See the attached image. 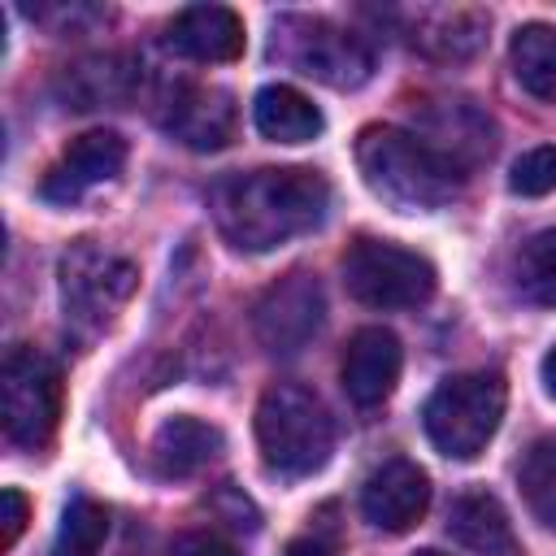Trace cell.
Listing matches in <instances>:
<instances>
[{"mask_svg": "<svg viewBox=\"0 0 556 556\" xmlns=\"http://www.w3.org/2000/svg\"><path fill=\"white\" fill-rule=\"evenodd\" d=\"M222 447H226V439H222L217 426H208V421H200L191 413H178L152 434L148 460H152V469L161 478H191L204 465H213L222 456Z\"/></svg>", "mask_w": 556, "mask_h": 556, "instance_id": "17", "label": "cell"}, {"mask_svg": "<svg viewBox=\"0 0 556 556\" xmlns=\"http://www.w3.org/2000/svg\"><path fill=\"white\" fill-rule=\"evenodd\" d=\"M517 486H521L530 517L543 530H556V439L530 443V452L517 465Z\"/></svg>", "mask_w": 556, "mask_h": 556, "instance_id": "23", "label": "cell"}, {"mask_svg": "<svg viewBox=\"0 0 556 556\" xmlns=\"http://www.w3.org/2000/svg\"><path fill=\"white\" fill-rule=\"evenodd\" d=\"M486 26H491V17H486L482 9H426V13L417 17L413 43H417L426 56L465 61V56H473V52L486 43Z\"/></svg>", "mask_w": 556, "mask_h": 556, "instance_id": "20", "label": "cell"}, {"mask_svg": "<svg viewBox=\"0 0 556 556\" xmlns=\"http://www.w3.org/2000/svg\"><path fill=\"white\" fill-rule=\"evenodd\" d=\"M513 278H517V291L530 304L556 308V226L552 230H539V235H530L521 243Z\"/></svg>", "mask_w": 556, "mask_h": 556, "instance_id": "24", "label": "cell"}, {"mask_svg": "<svg viewBox=\"0 0 556 556\" xmlns=\"http://www.w3.org/2000/svg\"><path fill=\"white\" fill-rule=\"evenodd\" d=\"M417 139L430 143L443 161H452L460 174L478 161H486L495 152V126L486 122V113L469 100H439L426 104L417 117Z\"/></svg>", "mask_w": 556, "mask_h": 556, "instance_id": "13", "label": "cell"}, {"mask_svg": "<svg viewBox=\"0 0 556 556\" xmlns=\"http://www.w3.org/2000/svg\"><path fill=\"white\" fill-rule=\"evenodd\" d=\"M356 169L365 187L395 213H430L460 191V169L400 126H365L356 135Z\"/></svg>", "mask_w": 556, "mask_h": 556, "instance_id": "2", "label": "cell"}, {"mask_svg": "<svg viewBox=\"0 0 556 556\" xmlns=\"http://www.w3.org/2000/svg\"><path fill=\"white\" fill-rule=\"evenodd\" d=\"M0 413L9 443L35 452L52 439L61 417V369L39 348H9L0 365Z\"/></svg>", "mask_w": 556, "mask_h": 556, "instance_id": "8", "label": "cell"}, {"mask_svg": "<svg viewBox=\"0 0 556 556\" xmlns=\"http://www.w3.org/2000/svg\"><path fill=\"white\" fill-rule=\"evenodd\" d=\"M252 117H256V130L274 143H308V139L321 135V109L287 83L261 87L256 104H252Z\"/></svg>", "mask_w": 556, "mask_h": 556, "instance_id": "19", "label": "cell"}, {"mask_svg": "<svg viewBox=\"0 0 556 556\" xmlns=\"http://www.w3.org/2000/svg\"><path fill=\"white\" fill-rule=\"evenodd\" d=\"M135 282H139V269L126 256H117V252H109V248H100L91 239L70 243L65 256H61V308H65V321L74 330H83V334H96V330L113 326V317L130 300Z\"/></svg>", "mask_w": 556, "mask_h": 556, "instance_id": "7", "label": "cell"}, {"mask_svg": "<svg viewBox=\"0 0 556 556\" xmlns=\"http://www.w3.org/2000/svg\"><path fill=\"white\" fill-rule=\"evenodd\" d=\"M426 508H430V478L408 456L382 460L361 486V513L374 530L404 534L426 517Z\"/></svg>", "mask_w": 556, "mask_h": 556, "instance_id": "11", "label": "cell"}, {"mask_svg": "<svg viewBox=\"0 0 556 556\" xmlns=\"http://www.w3.org/2000/svg\"><path fill=\"white\" fill-rule=\"evenodd\" d=\"M508 187L517 195H547L556 187V148L543 143V148H530L513 161V174H508Z\"/></svg>", "mask_w": 556, "mask_h": 556, "instance_id": "25", "label": "cell"}, {"mask_svg": "<svg viewBox=\"0 0 556 556\" xmlns=\"http://www.w3.org/2000/svg\"><path fill=\"white\" fill-rule=\"evenodd\" d=\"M143 83V65L126 52H100V56H83L74 65L61 70L56 78V96L65 109H113V104H126L135 100Z\"/></svg>", "mask_w": 556, "mask_h": 556, "instance_id": "14", "label": "cell"}, {"mask_svg": "<svg viewBox=\"0 0 556 556\" xmlns=\"http://www.w3.org/2000/svg\"><path fill=\"white\" fill-rule=\"evenodd\" d=\"M500 417H504L500 374H452L430 391L421 408L426 439L452 460H473L500 430Z\"/></svg>", "mask_w": 556, "mask_h": 556, "instance_id": "4", "label": "cell"}, {"mask_svg": "<svg viewBox=\"0 0 556 556\" xmlns=\"http://www.w3.org/2000/svg\"><path fill=\"white\" fill-rule=\"evenodd\" d=\"M208 508H213L226 526H235V530H256V526H261V517H256L252 500H248V495H239L230 482H222V486H217V495L208 500Z\"/></svg>", "mask_w": 556, "mask_h": 556, "instance_id": "26", "label": "cell"}, {"mask_svg": "<svg viewBox=\"0 0 556 556\" xmlns=\"http://www.w3.org/2000/svg\"><path fill=\"white\" fill-rule=\"evenodd\" d=\"M208 208L230 248L269 252L321 226L330 208V182L308 165H265L217 178Z\"/></svg>", "mask_w": 556, "mask_h": 556, "instance_id": "1", "label": "cell"}, {"mask_svg": "<svg viewBox=\"0 0 556 556\" xmlns=\"http://www.w3.org/2000/svg\"><path fill=\"white\" fill-rule=\"evenodd\" d=\"M543 387H547V395L556 400V343H552L547 356H543Z\"/></svg>", "mask_w": 556, "mask_h": 556, "instance_id": "30", "label": "cell"}, {"mask_svg": "<svg viewBox=\"0 0 556 556\" xmlns=\"http://www.w3.org/2000/svg\"><path fill=\"white\" fill-rule=\"evenodd\" d=\"M417 556H443V552H434V547H426V552H417Z\"/></svg>", "mask_w": 556, "mask_h": 556, "instance_id": "31", "label": "cell"}, {"mask_svg": "<svg viewBox=\"0 0 556 556\" xmlns=\"http://www.w3.org/2000/svg\"><path fill=\"white\" fill-rule=\"evenodd\" d=\"M269 52L326 87H361L374 74V48L326 17H304V13L278 17Z\"/></svg>", "mask_w": 556, "mask_h": 556, "instance_id": "5", "label": "cell"}, {"mask_svg": "<svg viewBox=\"0 0 556 556\" xmlns=\"http://www.w3.org/2000/svg\"><path fill=\"white\" fill-rule=\"evenodd\" d=\"M282 556H339V543H334V534L308 530V534H295Z\"/></svg>", "mask_w": 556, "mask_h": 556, "instance_id": "29", "label": "cell"}, {"mask_svg": "<svg viewBox=\"0 0 556 556\" xmlns=\"http://www.w3.org/2000/svg\"><path fill=\"white\" fill-rule=\"evenodd\" d=\"M508 61L521 91H530L534 100H556V26L547 22L521 26L508 43Z\"/></svg>", "mask_w": 556, "mask_h": 556, "instance_id": "21", "label": "cell"}, {"mask_svg": "<svg viewBox=\"0 0 556 556\" xmlns=\"http://www.w3.org/2000/svg\"><path fill=\"white\" fill-rule=\"evenodd\" d=\"M0 521H4V530H0V547H13L17 543V534L26 530V517H30V504H26V495L17 491V486H4L0 491Z\"/></svg>", "mask_w": 556, "mask_h": 556, "instance_id": "27", "label": "cell"}, {"mask_svg": "<svg viewBox=\"0 0 556 556\" xmlns=\"http://www.w3.org/2000/svg\"><path fill=\"white\" fill-rule=\"evenodd\" d=\"M256 447L269 473L308 478L330 460L334 421L313 391L295 382H274L256 400Z\"/></svg>", "mask_w": 556, "mask_h": 556, "instance_id": "3", "label": "cell"}, {"mask_svg": "<svg viewBox=\"0 0 556 556\" xmlns=\"http://www.w3.org/2000/svg\"><path fill=\"white\" fill-rule=\"evenodd\" d=\"M165 43L187 61H235L243 52V17L226 4H191L174 13V22L165 26Z\"/></svg>", "mask_w": 556, "mask_h": 556, "instance_id": "16", "label": "cell"}, {"mask_svg": "<svg viewBox=\"0 0 556 556\" xmlns=\"http://www.w3.org/2000/svg\"><path fill=\"white\" fill-rule=\"evenodd\" d=\"M447 530L473 556H517L513 521L491 491H460L447 508Z\"/></svg>", "mask_w": 556, "mask_h": 556, "instance_id": "18", "label": "cell"}, {"mask_svg": "<svg viewBox=\"0 0 556 556\" xmlns=\"http://www.w3.org/2000/svg\"><path fill=\"white\" fill-rule=\"evenodd\" d=\"M434 265L421 252L400 248L391 239L361 235L343 252V287L352 300L369 308H417L434 295Z\"/></svg>", "mask_w": 556, "mask_h": 556, "instance_id": "6", "label": "cell"}, {"mask_svg": "<svg viewBox=\"0 0 556 556\" xmlns=\"http://www.w3.org/2000/svg\"><path fill=\"white\" fill-rule=\"evenodd\" d=\"M156 117L191 152H217L235 139V100L222 87L178 83L165 91V104Z\"/></svg>", "mask_w": 556, "mask_h": 556, "instance_id": "10", "label": "cell"}, {"mask_svg": "<svg viewBox=\"0 0 556 556\" xmlns=\"http://www.w3.org/2000/svg\"><path fill=\"white\" fill-rule=\"evenodd\" d=\"M109 539V508L91 495H74L52 534V556H100Z\"/></svg>", "mask_w": 556, "mask_h": 556, "instance_id": "22", "label": "cell"}, {"mask_svg": "<svg viewBox=\"0 0 556 556\" xmlns=\"http://www.w3.org/2000/svg\"><path fill=\"white\" fill-rule=\"evenodd\" d=\"M122 165H126V139H122L117 130H87V135H78V139L61 152V161L43 174L39 191H43V200H52V204H74V200L87 195L91 187L113 182V178L122 174Z\"/></svg>", "mask_w": 556, "mask_h": 556, "instance_id": "12", "label": "cell"}, {"mask_svg": "<svg viewBox=\"0 0 556 556\" xmlns=\"http://www.w3.org/2000/svg\"><path fill=\"white\" fill-rule=\"evenodd\" d=\"M174 556H239V552L213 530H187V534H178Z\"/></svg>", "mask_w": 556, "mask_h": 556, "instance_id": "28", "label": "cell"}, {"mask_svg": "<svg viewBox=\"0 0 556 556\" xmlns=\"http://www.w3.org/2000/svg\"><path fill=\"white\" fill-rule=\"evenodd\" d=\"M400 365H404V352H400V339L382 326H361L348 348H343V391L352 404L361 408H378L395 382H400Z\"/></svg>", "mask_w": 556, "mask_h": 556, "instance_id": "15", "label": "cell"}, {"mask_svg": "<svg viewBox=\"0 0 556 556\" xmlns=\"http://www.w3.org/2000/svg\"><path fill=\"white\" fill-rule=\"evenodd\" d=\"M321 317H326V295H321V282L304 269H291L282 274L252 308V326H256V339L269 356H295L317 330H321Z\"/></svg>", "mask_w": 556, "mask_h": 556, "instance_id": "9", "label": "cell"}]
</instances>
